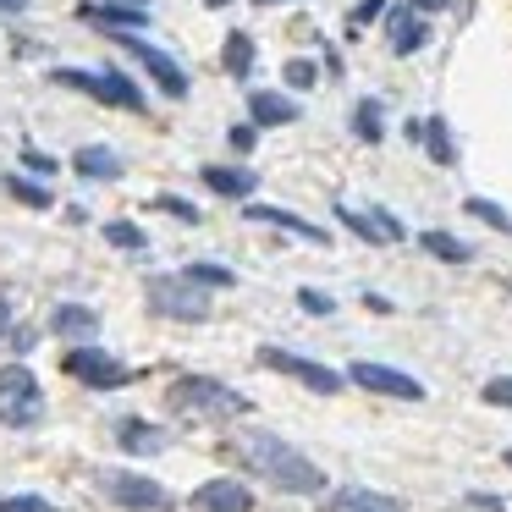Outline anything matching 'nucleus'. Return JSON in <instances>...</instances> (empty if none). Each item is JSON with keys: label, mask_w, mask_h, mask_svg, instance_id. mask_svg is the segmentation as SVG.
Wrapping results in <instances>:
<instances>
[{"label": "nucleus", "mask_w": 512, "mask_h": 512, "mask_svg": "<svg viewBox=\"0 0 512 512\" xmlns=\"http://www.w3.org/2000/svg\"><path fill=\"white\" fill-rule=\"evenodd\" d=\"M281 83H287L292 94H309L314 83H320V61H309V56H292L287 67H281Z\"/></svg>", "instance_id": "obj_31"}, {"label": "nucleus", "mask_w": 512, "mask_h": 512, "mask_svg": "<svg viewBox=\"0 0 512 512\" xmlns=\"http://www.w3.org/2000/svg\"><path fill=\"white\" fill-rule=\"evenodd\" d=\"M72 171H78L83 182H116L122 177V155H116V149H105V144H83L78 155H72Z\"/></svg>", "instance_id": "obj_19"}, {"label": "nucleus", "mask_w": 512, "mask_h": 512, "mask_svg": "<svg viewBox=\"0 0 512 512\" xmlns=\"http://www.w3.org/2000/svg\"><path fill=\"white\" fill-rule=\"evenodd\" d=\"M204 6H210V12H221V6H232V0H204Z\"/></svg>", "instance_id": "obj_45"}, {"label": "nucleus", "mask_w": 512, "mask_h": 512, "mask_svg": "<svg viewBox=\"0 0 512 512\" xmlns=\"http://www.w3.org/2000/svg\"><path fill=\"white\" fill-rule=\"evenodd\" d=\"M419 248H424L430 259H441V265H468V259H474V248H468L463 237L441 232V226H430V232H419Z\"/></svg>", "instance_id": "obj_21"}, {"label": "nucleus", "mask_w": 512, "mask_h": 512, "mask_svg": "<svg viewBox=\"0 0 512 512\" xmlns=\"http://www.w3.org/2000/svg\"><path fill=\"white\" fill-rule=\"evenodd\" d=\"M259 133H265V127H254V122H237L232 133H226V144L237 149V155H254V144H259Z\"/></svg>", "instance_id": "obj_37"}, {"label": "nucleus", "mask_w": 512, "mask_h": 512, "mask_svg": "<svg viewBox=\"0 0 512 512\" xmlns=\"http://www.w3.org/2000/svg\"><path fill=\"white\" fill-rule=\"evenodd\" d=\"M166 408L188 424H221V419H243L254 402L243 397L237 386L226 380H210V375H182L177 386L166 391Z\"/></svg>", "instance_id": "obj_2"}, {"label": "nucleus", "mask_w": 512, "mask_h": 512, "mask_svg": "<svg viewBox=\"0 0 512 512\" xmlns=\"http://www.w3.org/2000/svg\"><path fill=\"white\" fill-rule=\"evenodd\" d=\"M78 23H94V28H105V34H144L149 6H133V0H83Z\"/></svg>", "instance_id": "obj_10"}, {"label": "nucleus", "mask_w": 512, "mask_h": 512, "mask_svg": "<svg viewBox=\"0 0 512 512\" xmlns=\"http://www.w3.org/2000/svg\"><path fill=\"white\" fill-rule=\"evenodd\" d=\"M67 375H72V380H83L89 391H122L127 380H133L122 358L105 353V347H94V342H78V347L67 353Z\"/></svg>", "instance_id": "obj_8"}, {"label": "nucleus", "mask_w": 512, "mask_h": 512, "mask_svg": "<svg viewBox=\"0 0 512 512\" xmlns=\"http://www.w3.org/2000/svg\"><path fill=\"white\" fill-rule=\"evenodd\" d=\"M111 39H116V45H122L133 61H138V67L149 72V83H155V89L166 94V100H188L193 83H188V72H182V61H177V56H166L160 45H149L144 34H111Z\"/></svg>", "instance_id": "obj_6"}, {"label": "nucleus", "mask_w": 512, "mask_h": 512, "mask_svg": "<svg viewBox=\"0 0 512 512\" xmlns=\"http://www.w3.org/2000/svg\"><path fill=\"white\" fill-rule=\"evenodd\" d=\"M325 512H408V507H402L397 496H386V490H369V485H342V490H331Z\"/></svg>", "instance_id": "obj_16"}, {"label": "nucleus", "mask_w": 512, "mask_h": 512, "mask_svg": "<svg viewBox=\"0 0 512 512\" xmlns=\"http://www.w3.org/2000/svg\"><path fill=\"white\" fill-rule=\"evenodd\" d=\"M243 221L276 226V232H292V237H303V243H314V248H331V232H325V226H314L309 215L281 210V204H254V199H248V204H243Z\"/></svg>", "instance_id": "obj_11"}, {"label": "nucleus", "mask_w": 512, "mask_h": 512, "mask_svg": "<svg viewBox=\"0 0 512 512\" xmlns=\"http://www.w3.org/2000/svg\"><path fill=\"white\" fill-rule=\"evenodd\" d=\"M479 397L490 402V408H512V375H496V380H485V391Z\"/></svg>", "instance_id": "obj_38"}, {"label": "nucleus", "mask_w": 512, "mask_h": 512, "mask_svg": "<svg viewBox=\"0 0 512 512\" xmlns=\"http://www.w3.org/2000/svg\"><path fill=\"white\" fill-rule=\"evenodd\" d=\"M298 309L314 314V320H331V314H336V298H331V292H320V287H298Z\"/></svg>", "instance_id": "obj_32"}, {"label": "nucleus", "mask_w": 512, "mask_h": 512, "mask_svg": "<svg viewBox=\"0 0 512 512\" xmlns=\"http://www.w3.org/2000/svg\"><path fill=\"white\" fill-rule=\"evenodd\" d=\"M45 413H50V402H45V386H39L34 369H28L23 358H17V364H0V424L28 435V430L45 424Z\"/></svg>", "instance_id": "obj_3"}, {"label": "nucleus", "mask_w": 512, "mask_h": 512, "mask_svg": "<svg viewBox=\"0 0 512 512\" xmlns=\"http://www.w3.org/2000/svg\"><path fill=\"white\" fill-rule=\"evenodd\" d=\"M259 364L276 369V375H287V380H298V386H309V391H320V397H336V391L347 386V375H336L331 364L298 358V353H287V347H259Z\"/></svg>", "instance_id": "obj_7"}, {"label": "nucleus", "mask_w": 512, "mask_h": 512, "mask_svg": "<svg viewBox=\"0 0 512 512\" xmlns=\"http://www.w3.org/2000/svg\"><path fill=\"white\" fill-rule=\"evenodd\" d=\"M6 193H12L17 204H28V210H50V204H56V193H50L45 177H34V171H12V177H6Z\"/></svg>", "instance_id": "obj_24"}, {"label": "nucleus", "mask_w": 512, "mask_h": 512, "mask_svg": "<svg viewBox=\"0 0 512 512\" xmlns=\"http://www.w3.org/2000/svg\"><path fill=\"white\" fill-rule=\"evenodd\" d=\"M221 72H226V78H248V72H254V39H248L243 28H232V34H226Z\"/></svg>", "instance_id": "obj_25"}, {"label": "nucleus", "mask_w": 512, "mask_h": 512, "mask_svg": "<svg viewBox=\"0 0 512 512\" xmlns=\"http://www.w3.org/2000/svg\"><path fill=\"white\" fill-rule=\"evenodd\" d=\"M0 512H56V501H45V496H0Z\"/></svg>", "instance_id": "obj_36"}, {"label": "nucleus", "mask_w": 512, "mask_h": 512, "mask_svg": "<svg viewBox=\"0 0 512 512\" xmlns=\"http://www.w3.org/2000/svg\"><path fill=\"white\" fill-rule=\"evenodd\" d=\"M424 155H430L435 166H457V138H452V127H446V116H430V122H424Z\"/></svg>", "instance_id": "obj_26"}, {"label": "nucleus", "mask_w": 512, "mask_h": 512, "mask_svg": "<svg viewBox=\"0 0 512 512\" xmlns=\"http://www.w3.org/2000/svg\"><path fill=\"white\" fill-rule=\"evenodd\" d=\"M155 210H160V215H177V221H188V226H199V221H204V215H199V204H188L182 193H160V199H155Z\"/></svg>", "instance_id": "obj_33"}, {"label": "nucleus", "mask_w": 512, "mask_h": 512, "mask_svg": "<svg viewBox=\"0 0 512 512\" xmlns=\"http://www.w3.org/2000/svg\"><path fill=\"white\" fill-rule=\"evenodd\" d=\"M254 6H292V0H254Z\"/></svg>", "instance_id": "obj_46"}, {"label": "nucleus", "mask_w": 512, "mask_h": 512, "mask_svg": "<svg viewBox=\"0 0 512 512\" xmlns=\"http://www.w3.org/2000/svg\"><path fill=\"white\" fill-rule=\"evenodd\" d=\"M105 72V89H111V105L116 111H133V116H149V94L138 89L133 78H127L122 67H100Z\"/></svg>", "instance_id": "obj_20"}, {"label": "nucleus", "mask_w": 512, "mask_h": 512, "mask_svg": "<svg viewBox=\"0 0 512 512\" xmlns=\"http://www.w3.org/2000/svg\"><path fill=\"white\" fill-rule=\"evenodd\" d=\"M50 78L61 83V89H78V94H89V100H100V105H111V89H105V72L100 67H56Z\"/></svg>", "instance_id": "obj_23"}, {"label": "nucleus", "mask_w": 512, "mask_h": 512, "mask_svg": "<svg viewBox=\"0 0 512 512\" xmlns=\"http://www.w3.org/2000/svg\"><path fill=\"white\" fill-rule=\"evenodd\" d=\"M23 6H28V0H0V17H17Z\"/></svg>", "instance_id": "obj_44"}, {"label": "nucleus", "mask_w": 512, "mask_h": 512, "mask_svg": "<svg viewBox=\"0 0 512 512\" xmlns=\"http://www.w3.org/2000/svg\"><path fill=\"white\" fill-rule=\"evenodd\" d=\"M369 215H375V221H380V232H386V243H402V237H408V226H402L397 215L386 210V204H369Z\"/></svg>", "instance_id": "obj_39"}, {"label": "nucleus", "mask_w": 512, "mask_h": 512, "mask_svg": "<svg viewBox=\"0 0 512 512\" xmlns=\"http://www.w3.org/2000/svg\"><path fill=\"white\" fill-rule=\"evenodd\" d=\"M386 12H391V0H358L353 12H347V28H353V34H358V28L380 23V17H386Z\"/></svg>", "instance_id": "obj_34"}, {"label": "nucleus", "mask_w": 512, "mask_h": 512, "mask_svg": "<svg viewBox=\"0 0 512 512\" xmlns=\"http://www.w3.org/2000/svg\"><path fill=\"white\" fill-rule=\"evenodd\" d=\"M199 177H204V188H210V193L237 199V204H248V199H254V188H259V177L248 166H204Z\"/></svg>", "instance_id": "obj_17"}, {"label": "nucleus", "mask_w": 512, "mask_h": 512, "mask_svg": "<svg viewBox=\"0 0 512 512\" xmlns=\"http://www.w3.org/2000/svg\"><path fill=\"white\" fill-rule=\"evenodd\" d=\"M116 446L133 452V457H160L171 446V430H166V424L138 419V413H127V419H116Z\"/></svg>", "instance_id": "obj_14"}, {"label": "nucleus", "mask_w": 512, "mask_h": 512, "mask_svg": "<svg viewBox=\"0 0 512 512\" xmlns=\"http://www.w3.org/2000/svg\"><path fill=\"white\" fill-rule=\"evenodd\" d=\"M193 512H254V490L243 479H204L188 496Z\"/></svg>", "instance_id": "obj_13"}, {"label": "nucleus", "mask_w": 512, "mask_h": 512, "mask_svg": "<svg viewBox=\"0 0 512 512\" xmlns=\"http://www.w3.org/2000/svg\"><path fill=\"white\" fill-rule=\"evenodd\" d=\"M408 6H419L424 17H435V12H446V6H452V0H408Z\"/></svg>", "instance_id": "obj_42"}, {"label": "nucleus", "mask_w": 512, "mask_h": 512, "mask_svg": "<svg viewBox=\"0 0 512 512\" xmlns=\"http://www.w3.org/2000/svg\"><path fill=\"white\" fill-rule=\"evenodd\" d=\"M105 243L122 254H149V232L138 221H105Z\"/></svg>", "instance_id": "obj_29"}, {"label": "nucleus", "mask_w": 512, "mask_h": 512, "mask_svg": "<svg viewBox=\"0 0 512 512\" xmlns=\"http://www.w3.org/2000/svg\"><path fill=\"white\" fill-rule=\"evenodd\" d=\"M100 490L116 501L122 512H171V490L149 474H133V468H100Z\"/></svg>", "instance_id": "obj_5"}, {"label": "nucleus", "mask_w": 512, "mask_h": 512, "mask_svg": "<svg viewBox=\"0 0 512 512\" xmlns=\"http://www.w3.org/2000/svg\"><path fill=\"white\" fill-rule=\"evenodd\" d=\"M248 122L254 127H292L298 122V100H292V89H254L248 94Z\"/></svg>", "instance_id": "obj_15"}, {"label": "nucleus", "mask_w": 512, "mask_h": 512, "mask_svg": "<svg viewBox=\"0 0 512 512\" xmlns=\"http://www.w3.org/2000/svg\"><path fill=\"white\" fill-rule=\"evenodd\" d=\"M149 309L160 314V320H177V325H204L210 320V287H199V281H188L177 270V276H149Z\"/></svg>", "instance_id": "obj_4"}, {"label": "nucleus", "mask_w": 512, "mask_h": 512, "mask_svg": "<svg viewBox=\"0 0 512 512\" xmlns=\"http://www.w3.org/2000/svg\"><path fill=\"white\" fill-rule=\"evenodd\" d=\"M226 446H232V457L248 468V474H259L265 485L287 490V496H325V468L314 463L309 452H298L292 441H281L276 430H265V424H237L232 435H226Z\"/></svg>", "instance_id": "obj_1"}, {"label": "nucleus", "mask_w": 512, "mask_h": 512, "mask_svg": "<svg viewBox=\"0 0 512 512\" xmlns=\"http://www.w3.org/2000/svg\"><path fill=\"white\" fill-rule=\"evenodd\" d=\"M34 342H39V336H34V331H17V336H12V347H17V358H23V353H34Z\"/></svg>", "instance_id": "obj_41"}, {"label": "nucleus", "mask_w": 512, "mask_h": 512, "mask_svg": "<svg viewBox=\"0 0 512 512\" xmlns=\"http://www.w3.org/2000/svg\"><path fill=\"white\" fill-rule=\"evenodd\" d=\"M23 171H34V177H45V182H50V177L61 171V160H56V155H45V149H34V144H28V149H23Z\"/></svg>", "instance_id": "obj_35"}, {"label": "nucleus", "mask_w": 512, "mask_h": 512, "mask_svg": "<svg viewBox=\"0 0 512 512\" xmlns=\"http://www.w3.org/2000/svg\"><path fill=\"white\" fill-rule=\"evenodd\" d=\"M468 507H479V512H507V501L490 496V490H468Z\"/></svg>", "instance_id": "obj_40"}, {"label": "nucleus", "mask_w": 512, "mask_h": 512, "mask_svg": "<svg viewBox=\"0 0 512 512\" xmlns=\"http://www.w3.org/2000/svg\"><path fill=\"white\" fill-rule=\"evenodd\" d=\"M182 276H188V281H199V287H237V270L232 265H215V259H193V265H182Z\"/></svg>", "instance_id": "obj_30"}, {"label": "nucleus", "mask_w": 512, "mask_h": 512, "mask_svg": "<svg viewBox=\"0 0 512 512\" xmlns=\"http://www.w3.org/2000/svg\"><path fill=\"white\" fill-rule=\"evenodd\" d=\"M347 380L375 397H402V402H419L424 397V380H413L408 369H391V364H375V358H353L347 364Z\"/></svg>", "instance_id": "obj_9"}, {"label": "nucleus", "mask_w": 512, "mask_h": 512, "mask_svg": "<svg viewBox=\"0 0 512 512\" xmlns=\"http://www.w3.org/2000/svg\"><path fill=\"white\" fill-rule=\"evenodd\" d=\"M12 331V303H6V292H0V336Z\"/></svg>", "instance_id": "obj_43"}, {"label": "nucleus", "mask_w": 512, "mask_h": 512, "mask_svg": "<svg viewBox=\"0 0 512 512\" xmlns=\"http://www.w3.org/2000/svg\"><path fill=\"white\" fill-rule=\"evenodd\" d=\"M386 39H391V56H419V50L430 45V17L402 0V6L386 12Z\"/></svg>", "instance_id": "obj_12"}, {"label": "nucleus", "mask_w": 512, "mask_h": 512, "mask_svg": "<svg viewBox=\"0 0 512 512\" xmlns=\"http://www.w3.org/2000/svg\"><path fill=\"white\" fill-rule=\"evenodd\" d=\"M133 6H149V0H133Z\"/></svg>", "instance_id": "obj_48"}, {"label": "nucleus", "mask_w": 512, "mask_h": 512, "mask_svg": "<svg viewBox=\"0 0 512 512\" xmlns=\"http://www.w3.org/2000/svg\"><path fill=\"white\" fill-rule=\"evenodd\" d=\"M50 331L67 336V342H94V336H100V314H94L89 303H56Z\"/></svg>", "instance_id": "obj_18"}, {"label": "nucleus", "mask_w": 512, "mask_h": 512, "mask_svg": "<svg viewBox=\"0 0 512 512\" xmlns=\"http://www.w3.org/2000/svg\"><path fill=\"white\" fill-rule=\"evenodd\" d=\"M501 463H507V468H512V446H507V452H501Z\"/></svg>", "instance_id": "obj_47"}, {"label": "nucleus", "mask_w": 512, "mask_h": 512, "mask_svg": "<svg viewBox=\"0 0 512 512\" xmlns=\"http://www.w3.org/2000/svg\"><path fill=\"white\" fill-rule=\"evenodd\" d=\"M353 138L358 144H380V138H386V105H380L375 94H364V100L353 105Z\"/></svg>", "instance_id": "obj_22"}, {"label": "nucleus", "mask_w": 512, "mask_h": 512, "mask_svg": "<svg viewBox=\"0 0 512 512\" xmlns=\"http://www.w3.org/2000/svg\"><path fill=\"white\" fill-rule=\"evenodd\" d=\"M463 210H468V215H474V221H485V226H490V232H501V237H512V215H507V210H501V204H496V199H485V193H468V199H463Z\"/></svg>", "instance_id": "obj_28"}, {"label": "nucleus", "mask_w": 512, "mask_h": 512, "mask_svg": "<svg viewBox=\"0 0 512 512\" xmlns=\"http://www.w3.org/2000/svg\"><path fill=\"white\" fill-rule=\"evenodd\" d=\"M336 221H342L353 237H364L369 248H386V232H380V221L369 215V204H364V210H353V204H336Z\"/></svg>", "instance_id": "obj_27"}]
</instances>
